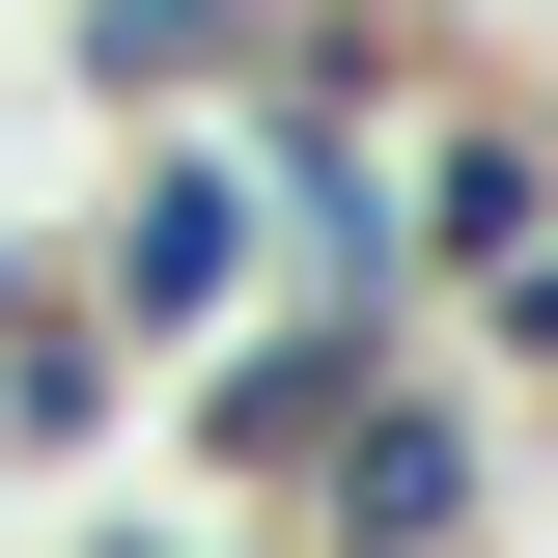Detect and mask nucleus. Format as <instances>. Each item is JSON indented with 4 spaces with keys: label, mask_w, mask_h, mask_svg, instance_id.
<instances>
[{
    "label": "nucleus",
    "mask_w": 558,
    "mask_h": 558,
    "mask_svg": "<svg viewBox=\"0 0 558 558\" xmlns=\"http://www.w3.org/2000/svg\"><path fill=\"white\" fill-rule=\"evenodd\" d=\"M57 279H84V336H112V363H196L223 307H279V252H252V168H223V112H140L112 168H84Z\"/></svg>",
    "instance_id": "nucleus-1"
},
{
    "label": "nucleus",
    "mask_w": 558,
    "mask_h": 558,
    "mask_svg": "<svg viewBox=\"0 0 558 558\" xmlns=\"http://www.w3.org/2000/svg\"><path fill=\"white\" fill-rule=\"evenodd\" d=\"M502 447H531V418L475 391V363L418 336L391 391L336 418V447H307V502H279V558H502Z\"/></svg>",
    "instance_id": "nucleus-2"
},
{
    "label": "nucleus",
    "mask_w": 558,
    "mask_h": 558,
    "mask_svg": "<svg viewBox=\"0 0 558 558\" xmlns=\"http://www.w3.org/2000/svg\"><path fill=\"white\" fill-rule=\"evenodd\" d=\"M223 168H252L279 307H363V336H418V223H391V112H363V84H223Z\"/></svg>",
    "instance_id": "nucleus-3"
},
{
    "label": "nucleus",
    "mask_w": 558,
    "mask_h": 558,
    "mask_svg": "<svg viewBox=\"0 0 558 558\" xmlns=\"http://www.w3.org/2000/svg\"><path fill=\"white\" fill-rule=\"evenodd\" d=\"M391 223H418V307H475L502 252H558V84L447 57V84L391 112Z\"/></svg>",
    "instance_id": "nucleus-4"
},
{
    "label": "nucleus",
    "mask_w": 558,
    "mask_h": 558,
    "mask_svg": "<svg viewBox=\"0 0 558 558\" xmlns=\"http://www.w3.org/2000/svg\"><path fill=\"white\" fill-rule=\"evenodd\" d=\"M391 363H418V336H363V307H223L168 418H196V475H223V502L279 531V502H307V447H336V418L391 391Z\"/></svg>",
    "instance_id": "nucleus-5"
},
{
    "label": "nucleus",
    "mask_w": 558,
    "mask_h": 558,
    "mask_svg": "<svg viewBox=\"0 0 558 558\" xmlns=\"http://www.w3.org/2000/svg\"><path fill=\"white\" fill-rule=\"evenodd\" d=\"M252 28H279V0H57V84H112V112H223Z\"/></svg>",
    "instance_id": "nucleus-6"
},
{
    "label": "nucleus",
    "mask_w": 558,
    "mask_h": 558,
    "mask_svg": "<svg viewBox=\"0 0 558 558\" xmlns=\"http://www.w3.org/2000/svg\"><path fill=\"white\" fill-rule=\"evenodd\" d=\"M418 336L475 363V391H502V418H558V252H502V279H475V307H418Z\"/></svg>",
    "instance_id": "nucleus-7"
},
{
    "label": "nucleus",
    "mask_w": 558,
    "mask_h": 558,
    "mask_svg": "<svg viewBox=\"0 0 558 558\" xmlns=\"http://www.w3.org/2000/svg\"><path fill=\"white\" fill-rule=\"evenodd\" d=\"M57 558H279V531H223V502H84Z\"/></svg>",
    "instance_id": "nucleus-8"
}]
</instances>
